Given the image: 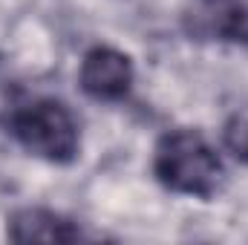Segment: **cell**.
Returning a JSON list of instances; mask_svg holds the SVG:
<instances>
[{
  "label": "cell",
  "mask_w": 248,
  "mask_h": 245,
  "mask_svg": "<svg viewBox=\"0 0 248 245\" xmlns=\"http://www.w3.org/2000/svg\"><path fill=\"white\" fill-rule=\"evenodd\" d=\"M153 173L168 190L193 199H211L225 179L219 153L193 127L168 130L156 141Z\"/></svg>",
  "instance_id": "cell-1"
},
{
  "label": "cell",
  "mask_w": 248,
  "mask_h": 245,
  "mask_svg": "<svg viewBox=\"0 0 248 245\" xmlns=\"http://www.w3.org/2000/svg\"><path fill=\"white\" fill-rule=\"evenodd\" d=\"M9 136L32 156L52 162V165H69L78 159L81 150V133L72 110L58 98H29L12 107L9 119Z\"/></svg>",
  "instance_id": "cell-2"
},
{
  "label": "cell",
  "mask_w": 248,
  "mask_h": 245,
  "mask_svg": "<svg viewBox=\"0 0 248 245\" xmlns=\"http://www.w3.org/2000/svg\"><path fill=\"white\" fill-rule=\"evenodd\" d=\"M182 29L190 41L248 49V0H185Z\"/></svg>",
  "instance_id": "cell-3"
},
{
  "label": "cell",
  "mask_w": 248,
  "mask_h": 245,
  "mask_svg": "<svg viewBox=\"0 0 248 245\" xmlns=\"http://www.w3.org/2000/svg\"><path fill=\"white\" fill-rule=\"evenodd\" d=\"M136 69L130 55L116 46H93L84 52L78 66V84L81 90L95 101H122L133 90Z\"/></svg>",
  "instance_id": "cell-4"
},
{
  "label": "cell",
  "mask_w": 248,
  "mask_h": 245,
  "mask_svg": "<svg viewBox=\"0 0 248 245\" xmlns=\"http://www.w3.org/2000/svg\"><path fill=\"white\" fill-rule=\"evenodd\" d=\"M6 237L15 243H78L87 234L69 216L49 208H17L6 219Z\"/></svg>",
  "instance_id": "cell-5"
},
{
  "label": "cell",
  "mask_w": 248,
  "mask_h": 245,
  "mask_svg": "<svg viewBox=\"0 0 248 245\" xmlns=\"http://www.w3.org/2000/svg\"><path fill=\"white\" fill-rule=\"evenodd\" d=\"M222 144L237 162L248 165V107L234 110L225 119V124H222Z\"/></svg>",
  "instance_id": "cell-6"
}]
</instances>
